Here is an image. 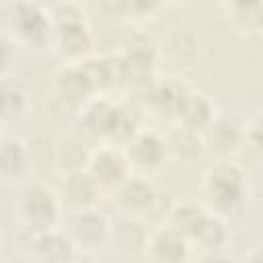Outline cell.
Wrapping results in <instances>:
<instances>
[{"label":"cell","instance_id":"cell-17","mask_svg":"<svg viewBox=\"0 0 263 263\" xmlns=\"http://www.w3.org/2000/svg\"><path fill=\"white\" fill-rule=\"evenodd\" d=\"M31 175V156L25 140L2 136L0 140V181L16 185L25 183Z\"/></svg>","mask_w":263,"mask_h":263},{"label":"cell","instance_id":"cell-15","mask_svg":"<svg viewBox=\"0 0 263 263\" xmlns=\"http://www.w3.org/2000/svg\"><path fill=\"white\" fill-rule=\"evenodd\" d=\"M53 95L62 105L78 111L84 103L97 97V90L80 64H64L53 78Z\"/></svg>","mask_w":263,"mask_h":263},{"label":"cell","instance_id":"cell-25","mask_svg":"<svg viewBox=\"0 0 263 263\" xmlns=\"http://www.w3.org/2000/svg\"><path fill=\"white\" fill-rule=\"evenodd\" d=\"M228 240H230V228H228L226 218L210 212L203 228L199 230V234L195 236L191 247L199 249L203 253V257L218 259V255L228 247Z\"/></svg>","mask_w":263,"mask_h":263},{"label":"cell","instance_id":"cell-12","mask_svg":"<svg viewBox=\"0 0 263 263\" xmlns=\"http://www.w3.org/2000/svg\"><path fill=\"white\" fill-rule=\"evenodd\" d=\"M55 195L62 205V212H76L95 208L103 191L90 177V173L86 168H80L62 175L60 185L55 187Z\"/></svg>","mask_w":263,"mask_h":263},{"label":"cell","instance_id":"cell-8","mask_svg":"<svg viewBox=\"0 0 263 263\" xmlns=\"http://www.w3.org/2000/svg\"><path fill=\"white\" fill-rule=\"evenodd\" d=\"M121 78L129 80H150L154 78V70L158 64V49L154 39L134 33L125 37L119 45V53L115 55Z\"/></svg>","mask_w":263,"mask_h":263},{"label":"cell","instance_id":"cell-6","mask_svg":"<svg viewBox=\"0 0 263 263\" xmlns=\"http://www.w3.org/2000/svg\"><path fill=\"white\" fill-rule=\"evenodd\" d=\"M62 230L68 234L78 253H95L107 247L111 218L97 208L66 212Z\"/></svg>","mask_w":263,"mask_h":263},{"label":"cell","instance_id":"cell-5","mask_svg":"<svg viewBox=\"0 0 263 263\" xmlns=\"http://www.w3.org/2000/svg\"><path fill=\"white\" fill-rule=\"evenodd\" d=\"M62 216V205L58 201L55 189L39 181L21 183L14 197V218L23 232H39L58 226Z\"/></svg>","mask_w":263,"mask_h":263},{"label":"cell","instance_id":"cell-14","mask_svg":"<svg viewBox=\"0 0 263 263\" xmlns=\"http://www.w3.org/2000/svg\"><path fill=\"white\" fill-rule=\"evenodd\" d=\"M27 234V247L31 249V257L41 263H70L80 253L68 238V234L53 226L39 232H25Z\"/></svg>","mask_w":263,"mask_h":263},{"label":"cell","instance_id":"cell-20","mask_svg":"<svg viewBox=\"0 0 263 263\" xmlns=\"http://www.w3.org/2000/svg\"><path fill=\"white\" fill-rule=\"evenodd\" d=\"M164 144L168 160H177L181 164H193L205 154L201 134L179 123L164 136Z\"/></svg>","mask_w":263,"mask_h":263},{"label":"cell","instance_id":"cell-9","mask_svg":"<svg viewBox=\"0 0 263 263\" xmlns=\"http://www.w3.org/2000/svg\"><path fill=\"white\" fill-rule=\"evenodd\" d=\"M203 152L216 160H228L242 148V119L234 113H216L201 132Z\"/></svg>","mask_w":263,"mask_h":263},{"label":"cell","instance_id":"cell-28","mask_svg":"<svg viewBox=\"0 0 263 263\" xmlns=\"http://www.w3.org/2000/svg\"><path fill=\"white\" fill-rule=\"evenodd\" d=\"M261 111L257 109L251 117L242 119V148H251L255 152H261Z\"/></svg>","mask_w":263,"mask_h":263},{"label":"cell","instance_id":"cell-26","mask_svg":"<svg viewBox=\"0 0 263 263\" xmlns=\"http://www.w3.org/2000/svg\"><path fill=\"white\" fill-rule=\"evenodd\" d=\"M90 156V148L74 136H68L55 144V171L58 173H70V171H80L86 168Z\"/></svg>","mask_w":263,"mask_h":263},{"label":"cell","instance_id":"cell-29","mask_svg":"<svg viewBox=\"0 0 263 263\" xmlns=\"http://www.w3.org/2000/svg\"><path fill=\"white\" fill-rule=\"evenodd\" d=\"M14 64H16V45L6 33H0V78L10 76Z\"/></svg>","mask_w":263,"mask_h":263},{"label":"cell","instance_id":"cell-32","mask_svg":"<svg viewBox=\"0 0 263 263\" xmlns=\"http://www.w3.org/2000/svg\"><path fill=\"white\" fill-rule=\"evenodd\" d=\"M177 2H181V0H177Z\"/></svg>","mask_w":263,"mask_h":263},{"label":"cell","instance_id":"cell-18","mask_svg":"<svg viewBox=\"0 0 263 263\" xmlns=\"http://www.w3.org/2000/svg\"><path fill=\"white\" fill-rule=\"evenodd\" d=\"M187 90H189V86L175 76L158 80V82L152 78L146 86V105L150 109H154L156 113L175 117Z\"/></svg>","mask_w":263,"mask_h":263},{"label":"cell","instance_id":"cell-1","mask_svg":"<svg viewBox=\"0 0 263 263\" xmlns=\"http://www.w3.org/2000/svg\"><path fill=\"white\" fill-rule=\"evenodd\" d=\"M47 10L51 21V35L47 47L53 51V55L60 62L80 64L82 60L95 53L92 31L80 6L62 0Z\"/></svg>","mask_w":263,"mask_h":263},{"label":"cell","instance_id":"cell-21","mask_svg":"<svg viewBox=\"0 0 263 263\" xmlns=\"http://www.w3.org/2000/svg\"><path fill=\"white\" fill-rule=\"evenodd\" d=\"M208 216H210V210L203 203H197V201H177L168 210L166 224L173 230H177L179 234H183L189 242H193L195 236L199 234V230L203 228Z\"/></svg>","mask_w":263,"mask_h":263},{"label":"cell","instance_id":"cell-27","mask_svg":"<svg viewBox=\"0 0 263 263\" xmlns=\"http://www.w3.org/2000/svg\"><path fill=\"white\" fill-rule=\"evenodd\" d=\"M164 2L166 0H109V8L119 18L142 23L154 18L164 6Z\"/></svg>","mask_w":263,"mask_h":263},{"label":"cell","instance_id":"cell-24","mask_svg":"<svg viewBox=\"0 0 263 263\" xmlns=\"http://www.w3.org/2000/svg\"><path fill=\"white\" fill-rule=\"evenodd\" d=\"M226 14L232 27L247 37H259L263 29L261 0H224Z\"/></svg>","mask_w":263,"mask_h":263},{"label":"cell","instance_id":"cell-13","mask_svg":"<svg viewBox=\"0 0 263 263\" xmlns=\"http://www.w3.org/2000/svg\"><path fill=\"white\" fill-rule=\"evenodd\" d=\"M148 234H150V230H148L144 218L119 214L115 220H111L107 247H111L121 257L138 259V257H144V253H146Z\"/></svg>","mask_w":263,"mask_h":263},{"label":"cell","instance_id":"cell-22","mask_svg":"<svg viewBox=\"0 0 263 263\" xmlns=\"http://www.w3.org/2000/svg\"><path fill=\"white\" fill-rule=\"evenodd\" d=\"M29 90L27 86L12 76L0 78V123H16L29 111Z\"/></svg>","mask_w":263,"mask_h":263},{"label":"cell","instance_id":"cell-11","mask_svg":"<svg viewBox=\"0 0 263 263\" xmlns=\"http://www.w3.org/2000/svg\"><path fill=\"white\" fill-rule=\"evenodd\" d=\"M113 203L119 210V214L146 218L154 212L158 203V191L150 177L144 175H129L115 191H113Z\"/></svg>","mask_w":263,"mask_h":263},{"label":"cell","instance_id":"cell-10","mask_svg":"<svg viewBox=\"0 0 263 263\" xmlns=\"http://www.w3.org/2000/svg\"><path fill=\"white\" fill-rule=\"evenodd\" d=\"M86 171L97 181L103 193H113L132 175L123 150L113 144H101L92 148L86 162Z\"/></svg>","mask_w":263,"mask_h":263},{"label":"cell","instance_id":"cell-3","mask_svg":"<svg viewBox=\"0 0 263 263\" xmlns=\"http://www.w3.org/2000/svg\"><path fill=\"white\" fill-rule=\"evenodd\" d=\"M0 23L2 33H6L16 47L39 51L49 45V10L37 0H4L0 6Z\"/></svg>","mask_w":263,"mask_h":263},{"label":"cell","instance_id":"cell-7","mask_svg":"<svg viewBox=\"0 0 263 263\" xmlns=\"http://www.w3.org/2000/svg\"><path fill=\"white\" fill-rule=\"evenodd\" d=\"M123 156L134 175L154 177L168 162L164 136L152 129H138L123 146Z\"/></svg>","mask_w":263,"mask_h":263},{"label":"cell","instance_id":"cell-16","mask_svg":"<svg viewBox=\"0 0 263 263\" xmlns=\"http://www.w3.org/2000/svg\"><path fill=\"white\" fill-rule=\"evenodd\" d=\"M191 242L168 224H164L156 230H150L144 259L152 263H183L191 259Z\"/></svg>","mask_w":263,"mask_h":263},{"label":"cell","instance_id":"cell-30","mask_svg":"<svg viewBox=\"0 0 263 263\" xmlns=\"http://www.w3.org/2000/svg\"><path fill=\"white\" fill-rule=\"evenodd\" d=\"M2 136H4V134H2V123H0V140H2Z\"/></svg>","mask_w":263,"mask_h":263},{"label":"cell","instance_id":"cell-2","mask_svg":"<svg viewBox=\"0 0 263 263\" xmlns=\"http://www.w3.org/2000/svg\"><path fill=\"white\" fill-rule=\"evenodd\" d=\"M199 193L203 199V205L220 214L224 218L238 214L247 208L251 197V185L249 175L242 164L228 160H218L214 166H210L203 173Z\"/></svg>","mask_w":263,"mask_h":263},{"label":"cell","instance_id":"cell-4","mask_svg":"<svg viewBox=\"0 0 263 263\" xmlns=\"http://www.w3.org/2000/svg\"><path fill=\"white\" fill-rule=\"evenodd\" d=\"M78 127L84 134L119 148L140 129L138 119L127 109L101 97H92L78 109Z\"/></svg>","mask_w":263,"mask_h":263},{"label":"cell","instance_id":"cell-31","mask_svg":"<svg viewBox=\"0 0 263 263\" xmlns=\"http://www.w3.org/2000/svg\"><path fill=\"white\" fill-rule=\"evenodd\" d=\"M0 247H2V232H0Z\"/></svg>","mask_w":263,"mask_h":263},{"label":"cell","instance_id":"cell-19","mask_svg":"<svg viewBox=\"0 0 263 263\" xmlns=\"http://www.w3.org/2000/svg\"><path fill=\"white\" fill-rule=\"evenodd\" d=\"M216 113H218V109L205 92L189 88L185 99L179 105V111H177L175 119H177L179 125H185V127L195 129V132L201 134L208 127V123L216 117Z\"/></svg>","mask_w":263,"mask_h":263},{"label":"cell","instance_id":"cell-23","mask_svg":"<svg viewBox=\"0 0 263 263\" xmlns=\"http://www.w3.org/2000/svg\"><path fill=\"white\" fill-rule=\"evenodd\" d=\"M158 60H168L173 64H191L199 55V43L195 37L185 29H171L162 37L160 43H156Z\"/></svg>","mask_w":263,"mask_h":263}]
</instances>
